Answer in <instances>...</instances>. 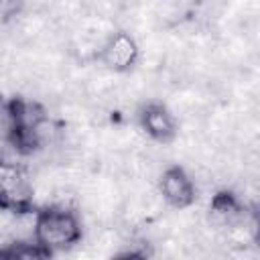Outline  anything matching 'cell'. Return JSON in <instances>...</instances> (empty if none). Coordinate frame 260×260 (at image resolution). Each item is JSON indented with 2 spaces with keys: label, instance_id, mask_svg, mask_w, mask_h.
<instances>
[{
  "label": "cell",
  "instance_id": "obj_6",
  "mask_svg": "<svg viewBox=\"0 0 260 260\" xmlns=\"http://www.w3.org/2000/svg\"><path fill=\"white\" fill-rule=\"evenodd\" d=\"M14 132H16V118H14L12 102L0 100V142L12 140Z\"/></svg>",
  "mask_w": 260,
  "mask_h": 260
},
{
  "label": "cell",
  "instance_id": "obj_1",
  "mask_svg": "<svg viewBox=\"0 0 260 260\" xmlns=\"http://www.w3.org/2000/svg\"><path fill=\"white\" fill-rule=\"evenodd\" d=\"M35 240L49 254L65 250L81 240V221L71 209L43 207L37 213Z\"/></svg>",
  "mask_w": 260,
  "mask_h": 260
},
{
  "label": "cell",
  "instance_id": "obj_7",
  "mask_svg": "<svg viewBox=\"0 0 260 260\" xmlns=\"http://www.w3.org/2000/svg\"><path fill=\"white\" fill-rule=\"evenodd\" d=\"M24 0H0V26L10 24L22 12Z\"/></svg>",
  "mask_w": 260,
  "mask_h": 260
},
{
  "label": "cell",
  "instance_id": "obj_4",
  "mask_svg": "<svg viewBox=\"0 0 260 260\" xmlns=\"http://www.w3.org/2000/svg\"><path fill=\"white\" fill-rule=\"evenodd\" d=\"M158 193L167 205L175 209H187L195 203V185L183 167H167L158 179Z\"/></svg>",
  "mask_w": 260,
  "mask_h": 260
},
{
  "label": "cell",
  "instance_id": "obj_3",
  "mask_svg": "<svg viewBox=\"0 0 260 260\" xmlns=\"http://www.w3.org/2000/svg\"><path fill=\"white\" fill-rule=\"evenodd\" d=\"M140 55V49L134 41V37H130L124 30L118 32H110L98 53L100 63L104 65V69L114 71V73H124L130 67L136 65Z\"/></svg>",
  "mask_w": 260,
  "mask_h": 260
},
{
  "label": "cell",
  "instance_id": "obj_5",
  "mask_svg": "<svg viewBox=\"0 0 260 260\" xmlns=\"http://www.w3.org/2000/svg\"><path fill=\"white\" fill-rule=\"evenodd\" d=\"M140 128L150 142L169 144L177 136V118L162 104H148L140 114Z\"/></svg>",
  "mask_w": 260,
  "mask_h": 260
},
{
  "label": "cell",
  "instance_id": "obj_2",
  "mask_svg": "<svg viewBox=\"0 0 260 260\" xmlns=\"http://www.w3.org/2000/svg\"><path fill=\"white\" fill-rule=\"evenodd\" d=\"M32 205V183L28 173L14 162L0 160V207L20 211Z\"/></svg>",
  "mask_w": 260,
  "mask_h": 260
}]
</instances>
